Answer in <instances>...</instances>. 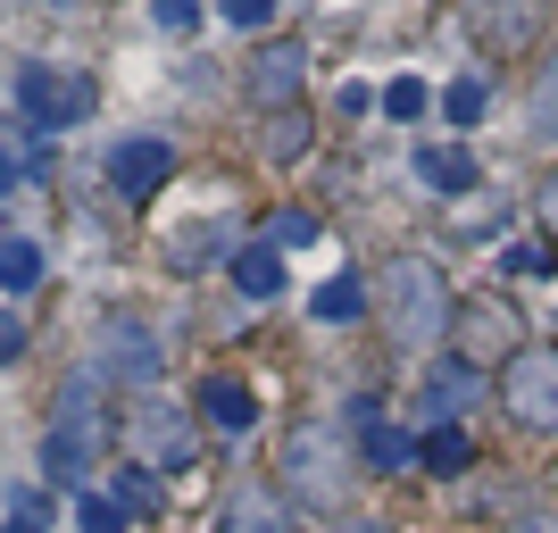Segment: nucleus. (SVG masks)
I'll use <instances>...</instances> for the list:
<instances>
[{"instance_id": "obj_17", "label": "nucleus", "mask_w": 558, "mask_h": 533, "mask_svg": "<svg viewBox=\"0 0 558 533\" xmlns=\"http://www.w3.org/2000/svg\"><path fill=\"white\" fill-rule=\"evenodd\" d=\"M442 109H450V125H484V109H492V93H484V75H459L442 93Z\"/></svg>"}, {"instance_id": "obj_9", "label": "nucleus", "mask_w": 558, "mask_h": 533, "mask_svg": "<svg viewBox=\"0 0 558 533\" xmlns=\"http://www.w3.org/2000/svg\"><path fill=\"white\" fill-rule=\"evenodd\" d=\"M417 175L434 192H475V150H459V142H425V150H417Z\"/></svg>"}, {"instance_id": "obj_28", "label": "nucleus", "mask_w": 558, "mask_h": 533, "mask_svg": "<svg viewBox=\"0 0 558 533\" xmlns=\"http://www.w3.org/2000/svg\"><path fill=\"white\" fill-rule=\"evenodd\" d=\"M17 175H25V159H9V150H0V201L17 192Z\"/></svg>"}, {"instance_id": "obj_10", "label": "nucleus", "mask_w": 558, "mask_h": 533, "mask_svg": "<svg viewBox=\"0 0 558 533\" xmlns=\"http://www.w3.org/2000/svg\"><path fill=\"white\" fill-rule=\"evenodd\" d=\"M359 450H367V467H375V475H400V467H417V441L400 434V425H384V417H375V425H359Z\"/></svg>"}, {"instance_id": "obj_15", "label": "nucleus", "mask_w": 558, "mask_h": 533, "mask_svg": "<svg viewBox=\"0 0 558 533\" xmlns=\"http://www.w3.org/2000/svg\"><path fill=\"white\" fill-rule=\"evenodd\" d=\"M308 308H317V325H350L359 308H367V276H333Z\"/></svg>"}, {"instance_id": "obj_30", "label": "nucleus", "mask_w": 558, "mask_h": 533, "mask_svg": "<svg viewBox=\"0 0 558 533\" xmlns=\"http://www.w3.org/2000/svg\"><path fill=\"white\" fill-rule=\"evenodd\" d=\"M550 226H558V184H550Z\"/></svg>"}, {"instance_id": "obj_29", "label": "nucleus", "mask_w": 558, "mask_h": 533, "mask_svg": "<svg viewBox=\"0 0 558 533\" xmlns=\"http://www.w3.org/2000/svg\"><path fill=\"white\" fill-rule=\"evenodd\" d=\"M9 533H43V517H17V525H9Z\"/></svg>"}, {"instance_id": "obj_2", "label": "nucleus", "mask_w": 558, "mask_h": 533, "mask_svg": "<svg viewBox=\"0 0 558 533\" xmlns=\"http://www.w3.org/2000/svg\"><path fill=\"white\" fill-rule=\"evenodd\" d=\"M384 317H392V342H442V317H450V301H442V276L425 267V258H400L392 276H384Z\"/></svg>"}, {"instance_id": "obj_16", "label": "nucleus", "mask_w": 558, "mask_h": 533, "mask_svg": "<svg viewBox=\"0 0 558 533\" xmlns=\"http://www.w3.org/2000/svg\"><path fill=\"white\" fill-rule=\"evenodd\" d=\"M142 441H150V450H159L167 467H192V434L175 417H167V409H142Z\"/></svg>"}, {"instance_id": "obj_4", "label": "nucleus", "mask_w": 558, "mask_h": 533, "mask_svg": "<svg viewBox=\"0 0 558 533\" xmlns=\"http://www.w3.org/2000/svg\"><path fill=\"white\" fill-rule=\"evenodd\" d=\"M93 459H100V409H93V392H84V384H68L59 425H50V441H43V467L59 475V484H75Z\"/></svg>"}, {"instance_id": "obj_25", "label": "nucleus", "mask_w": 558, "mask_h": 533, "mask_svg": "<svg viewBox=\"0 0 558 533\" xmlns=\"http://www.w3.org/2000/svg\"><path fill=\"white\" fill-rule=\"evenodd\" d=\"M150 17H159L167 34H192V17H201V0H150Z\"/></svg>"}, {"instance_id": "obj_13", "label": "nucleus", "mask_w": 558, "mask_h": 533, "mask_svg": "<svg viewBox=\"0 0 558 533\" xmlns=\"http://www.w3.org/2000/svg\"><path fill=\"white\" fill-rule=\"evenodd\" d=\"M233 283H242L251 301H276L283 292V258L276 251H233Z\"/></svg>"}, {"instance_id": "obj_27", "label": "nucleus", "mask_w": 558, "mask_h": 533, "mask_svg": "<svg viewBox=\"0 0 558 533\" xmlns=\"http://www.w3.org/2000/svg\"><path fill=\"white\" fill-rule=\"evenodd\" d=\"M17 350H25V325H17V317H0V367H9Z\"/></svg>"}, {"instance_id": "obj_23", "label": "nucleus", "mask_w": 558, "mask_h": 533, "mask_svg": "<svg viewBox=\"0 0 558 533\" xmlns=\"http://www.w3.org/2000/svg\"><path fill=\"white\" fill-rule=\"evenodd\" d=\"M276 242H283V251H308V242H317V217H308V209H283L276 217Z\"/></svg>"}, {"instance_id": "obj_7", "label": "nucleus", "mask_w": 558, "mask_h": 533, "mask_svg": "<svg viewBox=\"0 0 558 533\" xmlns=\"http://www.w3.org/2000/svg\"><path fill=\"white\" fill-rule=\"evenodd\" d=\"M301 75H308L301 43H276V50H267V59L251 68V93L267 100V109H276V100H292V93H301Z\"/></svg>"}, {"instance_id": "obj_11", "label": "nucleus", "mask_w": 558, "mask_h": 533, "mask_svg": "<svg viewBox=\"0 0 558 533\" xmlns=\"http://www.w3.org/2000/svg\"><path fill=\"white\" fill-rule=\"evenodd\" d=\"M466 400H475V375H466V367H434V375H425V417H434V425H450Z\"/></svg>"}, {"instance_id": "obj_22", "label": "nucleus", "mask_w": 558, "mask_h": 533, "mask_svg": "<svg viewBox=\"0 0 558 533\" xmlns=\"http://www.w3.org/2000/svg\"><path fill=\"white\" fill-rule=\"evenodd\" d=\"M150 500H159V484H150V467H134V475L117 484V509H125V517H142Z\"/></svg>"}, {"instance_id": "obj_21", "label": "nucleus", "mask_w": 558, "mask_h": 533, "mask_svg": "<svg viewBox=\"0 0 558 533\" xmlns=\"http://www.w3.org/2000/svg\"><path fill=\"white\" fill-rule=\"evenodd\" d=\"M75 517H84V533H125V509H117V500H100V492H84V500H75Z\"/></svg>"}, {"instance_id": "obj_26", "label": "nucleus", "mask_w": 558, "mask_h": 533, "mask_svg": "<svg viewBox=\"0 0 558 533\" xmlns=\"http://www.w3.org/2000/svg\"><path fill=\"white\" fill-rule=\"evenodd\" d=\"M217 9H226V25H242V34L276 17V0H217Z\"/></svg>"}, {"instance_id": "obj_24", "label": "nucleus", "mask_w": 558, "mask_h": 533, "mask_svg": "<svg viewBox=\"0 0 558 533\" xmlns=\"http://www.w3.org/2000/svg\"><path fill=\"white\" fill-rule=\"evenodd\" d=\"M500 267H509V276H550V251H542V242H517V251H500Z\"/></svg>"}, {"instance_id": "obj_6", "label": "nucleus", "mask_w": 558, "mask_h": 533, "mask_svg": "<svg viewBox=\"0 0 558 533\" xmlns=\"http://www.w3.org/2000/svg\"><path fill=\"white\" fill-rule=\"evenodd\" d=\"M201 417H209L217 434H251L258 425V392L233 384V375H209V384H201Z\"/></svg>"}, {"instance_id": "obj_5", "label": "nucleus", "mask_w": 558, "mask_h": 533, "mask_svg": "<svg viewBox=\"0 0 558 533\" xmlns=\"http://www.w3.org/2000/svg\"><path fill=\"white\" fill-rule=\"evenodd\" d=\"M175 175V150H167V134H125L109 150V184H117V201H150V192Z\"/></svg>"}, {"instance_id": "obj_1", "label": "nucleus", "mask_w": 558, "mask_h": 533, "mask_svg": "<svg viewBox=\"0 0 558 533\" xmlns=\"http://www.w3.org/2000/svg\"><path fill=\"white\" fill-rule=\"evenodd\" d=\"M17 109L34 134H68V125H84V117L100 109V84L84 68H25L17 75Z\"/></svg>"}, {"instance_id": "obj_3", "label": "nucleus", "mask_w": 558, "mask_h": 533, "mask_svg": "<svg viewBox=\"0 0 558 533\" xmlns=\"http://www.w3.org/2000/svg\"><path fill=\"white\" fill-rule=\"evenodd\" d=\"M500 400H509L517 425L558 434V350H517L509 367H500Z\"/></svg>"}, {"instance_id": "obj_12", "label": "nucleus", "mask_w": 558, "mask_h": 533, "mask_svg": "<svg viewBox=\"0 0 558 533\" xmlns=\"http://www.w3.org/2000/svg\"><path fill=\"white\" fill-rule=\"evenodd\" d=\"M226 533H292V517H283V500H267V492H233Z\"/></svg>"}, {"instance_id": "obj_8", "label": "nucleus", "mask_w": 558, "mask_h": 533, "mask_svg": "<svg viewBox=\"0 0 558 533\" xmlns=\"http://www.w3.org/2000/svg\"><path fill=\"white\" fill-rule=\"evenodd\" d=\"M100 367L109 375H150L159 367V342H150L142 325H109V334H100Z\"/></svg>"}, {"instance_id": "obj_20", "label": "nucleus", "mask_w": 558, "mask_h": 533, "mask_svg": "<svg viewBox=\"0 0 558 533\" xmlns=\"http://www.w3.org/2000/svg\"><path fill=\"white\" fill-rule=\"evenodd\" d=\"M384 117H400V125H417V117H425V84H417V75H400L392 93H384Z\"/></svg>"}, {"instance_id": "obj_31", "label": "nucleus", "mask_w": 558, "mask_h": 533, "mask_svg": "<svg viewBox=\"0 0 558 533\" xmlns=\"http://www.w3.org/2000/svg\"><path fill=\"white\" fill-rule=\"evenodd\" d=\"M367 533H392V525H367Z\"/></svg>"}, {"instance_id": "obj_19", "label": "nucleus", "mask_w": 558, "mask_h": 533, "mask_svg": "<svg viewBox=\"0 0 558 533\" xmlns=\"http://www.w3.org/2000/svg\"><path fill=\"white\" fill-rule=\"evenodd\" d=\"M534 134H542V142H558V59L534 75Z\"/></svg>"}, {"instance_id": "obj_14", "label": "nucleus", "mask_w": 558, "mask_h": 533, "mask_svg": "<svg viewBox=\"0 0 558 533\" xmlns=\"http://www.w3.org/2000/svg\"><path fill=\"white\" fill-rule=\"evenodd\" d=\"M466 459H475V450H466V434H459V425H425V441H417V467H434V475H459Z\"/></svg>"}, {"instance_id": "obj_18", "label": "nucleus", "mask_w": 558, "mask_h": 533, "mask_svg": "<svg viewBox=\"0 0 558 533\" xmlns=\"http://www.w3.org/2000/svg\"><path fill=\"white\" fill-rule=\"evenodd\" d=\"M0 283H9V292H34V283H43V251H34V242H9V251H0Z\"/></svg>"}]
</instances>
